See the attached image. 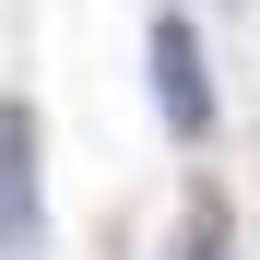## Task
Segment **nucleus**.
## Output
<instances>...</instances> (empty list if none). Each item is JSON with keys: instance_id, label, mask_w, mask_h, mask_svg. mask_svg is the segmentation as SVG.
I'll return each mask as SVG.
<instances>
[{"instance_id": "f257e3e1", "label": "nucleus", "mask_w": 260, "mask_h": 260, "mask_svg": "<svg viewBox=\"0 0 260 260\" xmlns=\"http://www.w3.org/2000/svg\"><path fill=\"white\" fill-rule=\"evenodd\" d=\"M154 95H166V130H178V142L213 130V59H201V24L178 12V0L154 12Z\"/></svg>"}, {"instance_id": "f03ea898", "label": "nucleus", "mask_w": 260, "mask_h": 260, "mask_svg": "<svg viewBox=\"0 0 260 260\" xmlns=\"http://www.w3.org/2000/svg\"><path fill=\"white\" fill-rule=\"evenodd\" d=\"M48 237V189H36V118L0 95V260H36Z\"/></svg>"}, {"instance_id": "7ed1b4c3", "label": "nucleus", "mask_w": 260, "mask_h": 260, "mask_svg": "<svg viewBox=\"0 0 260 260\" xmlns=\"http://www.w3.org/2000/svg\"><path fill=\"white\" fill-rule=\"evenodd\" d=\"M166 260H237V213H225V201L201 189V201H189V225H178V248H166Z\"/></svg>"}]
</instances>
